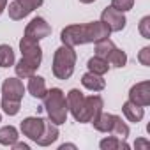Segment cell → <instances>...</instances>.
Instances as JSON below:
<instances>
[{
    "instance_id": "cell-28",
    "label": "cell",
    "mask_w": 150,
    "mask_h": 150,
    "mask_svg": "<svg viewBox=\"0 0 150 150\" xmlns=\"http://www.w3.org/2000/svg\"><path fill=\"white\" fill-rule=\"evenodd\" d=\"M138 28H139V34L143 35V39H150V16L141 18Z\"/></svg>"
},
{
    "instance_id": "cell-6",
    "label": "cell",
    "mask_w": 150,
    "mask_h": 150,
    "mask_svg": "<svg viewBox=\"0 0 150 150\" xmlns=\"http://www.w3.org/2000/svg\"><path fill=\"white\" fill-rule=\"evenodd\" d=\"M65 99H67L69 113L72 115V118L76 122L81 124V120H83V108H85V96H83V92L80 88H72V90H69Z\"/></svg>"
},
{
    "instance_id": "cell-5",
    "label": "cell",
    "mask_w": 150,
    "mask_h": 150,
    "mask_svg": "<svg viewBox=\"0 0 150 150\" xmlns=\"http://www.w3.org/2000/svg\"><path fill=\"white\" fill-rule=\"evenodd\" d=\"M20 51H21V58L28 60L30 64H34L37 67H41V62H42V48L39 46V41L23 35V39L20 41Z\"/></svg>"
},
{
    "instance_id": "cell-16",
    "label": "cell",
    "mask_w": 150,
    "mask_h": 150,
    "mask_svg": "<svg viewBox=\"0 0 150 150\" xmlns=\"http://www.w3.org/2000/svg\"><path fill=\"white\" fill-rule=\"evenodd\" d=\"M28 92H30V96L32 97H35V99H42L44 96H46V92H48V88H46V80L42 78V76H30L28 78Z\"/></svg>"
},
{
    "instance_id": "cell-31",
    "label": "cell",
    "mask_w": 150,
    "mask_h": 150,
    "mask_svg": "<svg viewBox=\"0 0 150 150\" xmlns=\"http://www.w3.org/2000/svg\"><path fill=\"white\" fill-rule=\"evenodd\" d=\"M134 146H143V148H148V146H150V143H148L146 139H138V141L134 143Z\"/></svg>"
},
{
    "instance_id": "cell-30",
    "label": "cell",
    "mask_w": 150,
    "mask_h": 150,
    "mask_svg": "<svg viewBox=\"0 0 150 150\" xmlns=\"http://www.w3.org/2000/svg\"><path fill=\"white\" fill-rule=\"evenodd\" d=\"M11 146H13L14 150H30V146H28L27 143H20V141H14Z\"/></svg>"
},
{
    "instance_id": "cell-1",
    "label": "cell",
    "mask_w": 150,
    "mask_h": 150,
    "mask_svg": "<svg viewBox=\"0 0 150 150\" xmlns=\"http://www.w3.org/2000/svg\"><path fill=\"white\" fill-rule=\"evenodd\" d=\"M110 28L103 21H90L85 25H69L60 32L62 44L67 46H81L88 42H97L101 39L110 37Z\"/></svg>"
},
{
    "instance_id": "cell-22",
    "label": "cell",
    "mask_w": 150,
    "mask_h": 150,
    "mask_svg": "<svg viewBox=\"0 0 150 150\" xmlns=\"http://www.w3.org/2000/svg\"><path fill=\"white\" fill-rule=\"evenodd\" d=\"M106 60H108V64L113 65V67H124V65L127 64V55H125L124 50H118V48L115 46V48L110 51V55L106 57Z\"/></svg>"
},
{
    "instance_id": "cell-29",
    "label": "cell",
    "mask_w": 150,
    "mask_h": 150,
    "mask_svg": "<svg viewBox=\"0 0 150 150\" xmlns=\"http://www.w3.org/2000/svg\"><path fill=\"white\" fill-rule=\"evenodd\" d=\"M138 62H139L141 65H145V67L150 65V46L141 48V51L138 53Z\"/></svg>"
},
{
    "instance_id": "cell-9",
    "label": "cell",
    "mask_w": 150,
    "mask_h": 150,
    "mask_svg": "<svg viewBox=\"0 0 150 150\" xmlns=\"http://www.w3.org/2000/svg\"><path fill=\"white\" fill-rule=\"evenodd\" d=\"M25 94L23 81L18 78H6L2 83V99L9 101H21Z\"/></svg>"
},
{
    "instance_id": "cell-19",
    "label": "cell",
    "mask_w": 150,
    "mask_h": 150,
    "mask_svg": "<svg viewBox=\"0 0 150 150\" xmlns=\"http://www.w3.org/2000/svg\"><path fill=\"white\" fill-rule=\"evenodd\" d=\"M87 67H88V71L90 72H94V74H99V76H104V74L108 72V69H110V65H108V60L106 58H101V57H92L88 62H87Z\"/></svg>"
},
{
    "instance_id": "cell-8",
    "label": "cell",
    "mask_w": 150,
    "mask_h": 150,
    "mask_svg": "<svg viewBox=\"0 0 150 150\" xmlns=\"http://www.w3.org/2000/svg\"><path fill=\"white\" fill-rule=\"evenodd\" d=\"M50 34H51V27H50V23H48L44 18H41V16L34 18V20L27 25V28H25V35L30 37V39H35V41L44 39V37H48Z\"/></svg>"
},
{
    "instance_id": "cell-13",
    "label": "cell",
    "mask_w": 150,
    "mask_h": 150,
    "mask_svg": "<svg viewBox=\"0 0 150 150\" xmlns=\"http://www.w3.org/2000/svg\"><path fill=\"white\" fill-rule=\"evenodd\" d=\"M58 125L57 124H53L50 118L48 120H44V127H42V132H41V136L35 139V143L39 145V146H50L51 143H55L57 139H58Z\"/></svg>"
},
{
    "instance_id": "cell-11",
    "label": "cell",
    "mask_w": 150,
    "mask_h": 150,
    "mask_svg": "<svg viewBox=\"0 0 150 150\" xmlns=\"http://www.w3.org/2000/svg\"><path fill=\"white\" fill-rule=\"evenodd\" d=\"M42 127H44V118H41V117H27L21 120V125H20L23 136H27L32 141H35L41 136Z\"/></svg>"
},
{
    "instance_id": "cell-15",
    "label": "cell",
    "mask_w": 150,
    "mask_h": 150,
    "mask_svg": "<svg viewBox=\"0 0 150 150\" xmlns=\"http://www.w3.org/2000/svg\"><path fill=\"white\" fill-rule=\"evenodd\" d=\"M122 113H124V117H125L129 122H132V124L141 122L143 117H145V110H143V106H138V104H134V103H131V101H125V103H124V106H122Z\"/></svg>"
},
{
    "instance_id": "cell-20",
    "label": "cell",
    "mask_w": 150,
    "mask_h": 150,
    "mask_svg": "<svg viewBox=\"0 0 150 150\" xmlns=\"http://www.w3.org/2000/svg\"><path fill=\"white\" fill-rule=\"evenodd\" d=\"M99 146H101V150H120V148L129 150V145L125 143V139H120V138H117L113 134L104 138V139H101Z\"/></svg>"
},
{
    "instance_id": "cell-2",
    "label": "cell",
    "mask_w": 150,
    "mask_h": 150,
    "mask_svg": "<svg viewBox=\"0 0 150 150\" xmlns=\"http://www.w3.org/2000/svg\"><path fill=\"white\" fill-rule=\"evenodd\" d=\"M42 99H44V110H46L48 118L57 125L65 124L69 110H67V99H65L64 90L53 87V88H50L46 92V96Z\"/></svg>"
},
{
    "instance_id": "cell-14",
    "label": "cell",
    "mask_w": 150,
    "mask_h": 150,
    "mask_svg": "<svg viewBox=\"0 0 150 150\" xmlns=\"http://www.w3.org/2000/svg\"><path fill=\"white\" fill-rule=\"evenodd\" d=\"M81 85L87 88V90H92V92H101L104 90L106 87V81L103 76H99V74H94V72H85L81 76Z\"/></svg>"
},
{
    "instance_id": "cell-23",
    "label": "cell",
    "mask_w": 150,
    "mask_h": 150,
    "mask_svg": "<svg viewBox=\"0 0 150 150\" xmlns=\"http://www.w3.org/2000/svg\"><path fill=\"white\" fill-rule=\"evenodd\" d=\"M14 62V50L9 44H0V67H11Z\"/></svg>"
},
{
    "instance_id": "cell-26",
    "label": "cell",
    "mask_w": 150,
    "mask_h": 150,
    "mask_svg": "<svg viewBox=\"0 0 150 150\" xmlns=\"http://www.w3.org/2000/svg\"><path fill=\"white\" fill-rule=\"evenodd\" d=\"M20 108H21V101H9V99H2V110L6 115L9 117H14L20 113Z\"/></svg>"
},
{
    "instance_id": "cell-10",
    "label": "cell",
    "mask_w": 150,
    "mask_h": 150,
    "mask_svg": "<svg viewBox=\"0 0 150 150\" xmlns=\"http://www.w3.org/2000/svg\"><path fill=\"white\" fill-rule=\"evenodd\" d=\"M129 101L138 106H148L150 104V81H139L131 87L129 90Z\"/></svg>"
},
{
    "instance_id": "cell-21",
    "label": "cell",
    "mask_w": 150,
    "mask_h": 150,
    "mask_svg": "<svg viewBox=\"0 0 150 150\" xmlns=\"http://www.w3.org/2000/svg\"><path fill=\"white\" fill-rule=\"evenodd\" d=\"M14 141H18V129H16L14 125L0 127V145L11 146Z\"/></svg>"
},
{
    "instance_id": "cell-18",
    "label": "cell",
    "mask_w": 150,
    "mask_h": 150,
    "mask_svg": "<svg viewBox=\"0 0 150 150\" xmlns=\"http://www.w3.org/2000/svg\"><path fill=\"white\" fill-rule=\"evenodd\" d=\"M14 69H16V76H18V78H21V80H28L30 76H34V74H35V71H37L39 67L34 65V64H30L28 60L21 58V60L14 65Z\"/></svg>"
},
{
    "instance_id": "cell-35",
    "label": "cell",
    "mask_w": 150,
    "mask_h": 150,
    "mask_svg": "<svg viewBox=\"0 0 150 150\" xmlns=\"http://www.w3.org/2000/svg\"><path fill=\"white\" fill-rule=\"evenodd\" d=\"M0 122H2V115H0Z\"/></svg>"
},
{
    "instance_id": "cell-17",
    "label": "cell",
    "mask_w": 150,
    "mask_h": 150,
    "mask_svg": "<svg viewBox=\"0 0 150 150\" xmlns=\"http://www.w3.org/2000/svg\"><path fill=\"white\" fill-rule=\"evenodd\" d=\"M113 118H115V115L101 111V113H99L92 122H90V124L94 125V129H96V131H99V132H108V134H110L111 125H113Z\"/></svg>"
},
{
    "instance_id": "cell-3",
    "label": "cell",
    "mask_w": 150,
    "mask_h": 150,
    "mask_svg": "<svg viewBox=\"0 0 150 150\" xmlns=\"http://www.w3.org/2000/svg\"><path fill=\"white\" fill-rule=\"evenodd\" d=\"M76 67V51L72 46L62 44L60 48H57L55 55H53V65H51V72L57 80H69L74 72Z\"/></svg>"
},
{
    "instance_id": "cell-7",
    "label": "cell",
    "mask_w": 150,
    "mask_h": 150,
    "mask_svg": "<svg viewBox=\"0 0 150 150\" xmlns=\"http://www.w3.org/2000/svg\"><path fill=\"white\" fill-rule=\"evenodd\" d=\"M101 21L110 28V32H122V30L125 28V23H127L124 13L113 9L111 6L106 7V9L103 11V14H101Z\"/></svg>"
},
{
    "instance_id": "cell-24",
    "label": "cell",
    "mask_w": 150,
    "mask_h": 150,
    "mask_svg": "<svg viewBox=\"0 0 150 150\" xmlns=\"http://www.w3.org/2000/svg\"><path fill=\"white\" fill-rule=\"evenodd\" d=\"M110 134H113V136H117V138H120V139H125V138L129 136V125H127L125 122H122V118H120L118 115H115Z\"/></svg>"
},
{
    "instance_id": "cell-25",
    "label": "cell",
    "mask_w": 150,
    "mask_h": 150,
    "mask_svg": "<svg viewBox=\"0 0 150 150\" xmlns=\"http://www.w3.org/2000/svg\"><path fill=\"white\" fill-rule=\"evenodd\" d=\"M113 48H115V42H113L110 37L101 39V41H97V42H96V55H97V57H101V58H106Z\"/></svg>"
},
{
    "instance_id": "cell-34",
    "label": "cell",
    "mask_w": 150,
    "mask_h": 150,
    "mask_svg": "<svg viewBox=\"0 0 150 150\" xmlns=\"http://www.w3.org/2000/svg\"><path fill=\"white\" fill-rule=\"evenodd\" d=\"M81 4H92V2H96V0H80Z\"/></svg>"
},
{
    "instance_id": "cell-27",
    "label": "cell",
    "mask_w": 150,
    "mask_h": 150,
    "mask_svg": "<svg viewBox=\"0 0 150 150\" xmlns=\"http://www.w3.org/2000/svg\"><path fill=\"white\" fill-rule=\"evenodd\" d=\"M134 6V0H111V7L120 11V13H127L131 11Z\"/></svg>"
},
{
    "instance_id": "cell-4",
    "label": "cell",
    "mask_w": 150,
    "mask_h": 150,
    "mask_svg": "<svg viewBox=\"0 0 150 150\" xmlns=\"http://www.w3.org/2000/svg\"><path fill=\"white\" fill-rule=\"evenodd\" d=\"M44 0H13L9 4V18L14 21H20L23 18H27L30 13H34L35 9H39L42 6Z\"/></svg>"
},
{
    "instance_id": "cell-33",
    "label": "cell",
    "mask_w": 150,
    "mask_h": 150,
    "mask_svg": "<svg viewBox=\"0 0 150 150\" xmlns=\"http://www.w3.org/2000/svg\"><path fill=\"white\" fill-rule=\"evenodd\" d=\"M65 148H76V145H71V143H64V145H60V150H65Z\"/></svg>"
},
{
    "instance_id": "cell-32",
    "label": "cell",
    "mask_w": 150,
    "mask_h": 150,
    "mask_svg": "<svg viewBox=\"0 0 150 150\" xmlns=\"http://www.w3.org/2000/svg\"><path fill=\"white\" fill-rule=\"evenodd\" d=\"M6 7H7V0H0V16L6 11Z\"/></svg>"
},
{
    "instance_id": "cell-12",
    "label": "cell",
    "mask_w": 150,
    "mask_h": 150,
    "mask_svg": "<svg viewBox=\"0 0 150 150\" xmlns=\"http://www.w3.org/2000/svg\"><path fill=\"white\" fill-rule=\"evenodd\" d=\"M104 108V101L101 96H88L85 97V108H83V120L81 124H88L92 122Z\"/></svg>"
}]
</instances>
